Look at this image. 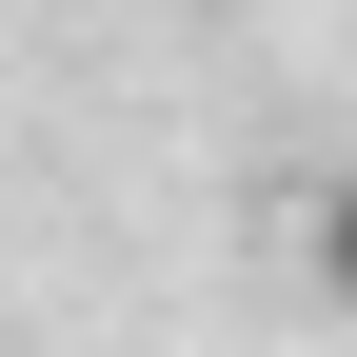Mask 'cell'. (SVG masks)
<instances>
[{"mask_svg": "<svg viewBox=\"0 0 357 357\" xmlns=\"http://www.w3.org/2000/svg\"><path fill=\"white\" fill-rule=\"evenodd\" d=\"M298 278L357 318V178H318V199H298Z\"/></svg>", "mask_w": 357, "mask_h": 357, "instance_id": "6da1fadb", "label": "cell"}]
</instances>
